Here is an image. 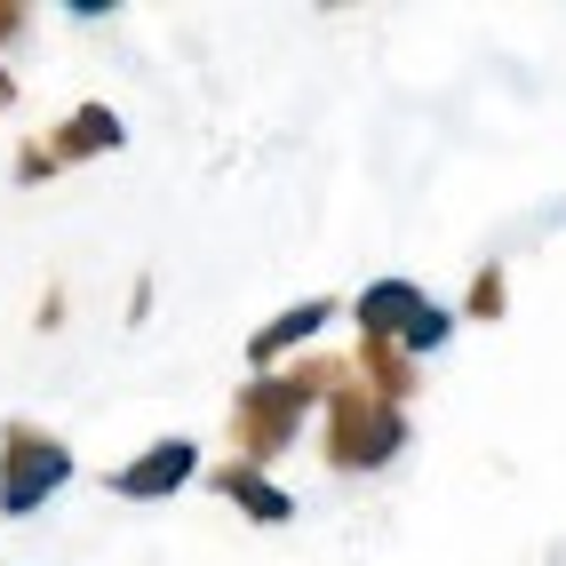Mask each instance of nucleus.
Here are the masks:
<instances>
[{
	"label": "nucleus",
	"instance_id": "1",
	"mask_svg": "<svg viewBox=\"0 0 566 566\" xmlns=\"http://www.w3.org/2000/svg\"><path fill=\"white\" fill-rule=\"evenodd\" d=\"M327 384H352L335 359H304L295 375H255V384L240 391V407H232V447L248 455V471L255 463H272L280 447L304 431V407H312V391H327Z\"/></svg>",
	"mask_w": 566,
	"mask_h": 566
},
{
	"label": "nucleus",
	"instance_id": "2",
	"mask_svg": "<svg viewBox=\"0 0 566 566\" xmlns=\"http://www.w3.org/2000/svg\"><path fill=\"white\" fill-rule=\"evenodd\" d=\"M407 447V407L375 399L367 384H335L327 399V463L335 471H384Z\"/></svg>",
	"mask_w": 566,
	"mask_h": 566
},
{
	"label": "nucleus",
	"instance_id": "3",
	"mask_svg": "<svg viewBox=\"0 0 566 566\" xmlns=\"http://www.w3.org/2000/svg\"><path fill=\"white\" fill-rule=\"evenodd\" d=\"M72 479V447L41 423H0V511L24 518Z\"/></svg>",
	"mask_w": 566,
	"mask_h": 566
},
{
	"label": "nucleus",
	"instance_id": "4",
	"mask_svg": "<svg viewBox=\"0 0 566 566\" xmlns=\"http://www.w3.org/2000/svg\"><path fill=\"white\" fill-rule=\"evenodd\" d=\"M352 312H359V327H367V344H399L407 359H415V352H439L447 327H455L439 304H423V287H415V280H375Z\"/></svg>",
	"mask_w": 566,
	"mask_h": 566
},
{
	"label": "nucleus",
	"instance_id": "5",
	"mask_svg": "<svg viewBox=\"0 0 566 566\" xmlns=\"http://www.w3.org/2000/svg\"><path fill=\"white\" fill-rule=\"evenodd\" d=\"M192 479H200V447H192V439H160V447H144L136 463L112 471V495L160 503V495H176V486H192Z\"/></svg>",
	"mask_w": 566,
	"mask_h": 566
},
{
	"label": "nucleus",
	"instance_id": "6",
	"mask_svg": "<svg viewBox=\"0 0 566 566\" xmlns=\"http://www.w3.org/2000/svg\"><path fill=\"white\" fill-rule=\"evenodd\" d=\"M120 136L128 128H120V112H112V104H81L49 144H56V160H104V153H120Z\"/></svg>",
	"mask_w": 566,
	"mask_h": 566
},
{
	"label": "nucleus",
	"instance_id": "7",
	"mask_svg": "<svg viewBox=\"0 0 566 566\" xmlns=\"http://www.w3.org/2000/svg\"><path fill=\"white\" fill-rule=\"evenodd\" d=\"M216 495H232L248 518H263V526H287L295 518V495H287V486H272V479H263V471H248V463H223L216 471Z\"/></svg>",
	"mask_w": 566,
	"mask_h": 566
},
{
	"label": "nucleus",
	"instance_id": "8",
	"mask_svg": "<svg viewBox=\"0 0 566 566\" xmlns=\"http://www.w3.org/2000/svg\"><path fill=\"white\" fill-rule=\"evenodd\" d=\"M327 319H335V304H295V312H280V319H263V327L248 335V359L272 367L280 352H295V344H304V335H319Z\"/></svg>",
	"mask_w": 566,
	"mask_h": 566
},
{
	"label": "nucleus",
	"instance_id": "9",
	"mask_svg": "<svg viewBox=\"0 0 566 566\" xmlns=\"http://www.w3.org/2000/svg\"><path fill=\"white\" fill-rule=\"evenodd\" d=\"M359 375H367V391L375 399H415V367H407V352L399 344H359Z\"/></svg>",
	"mask_w": 566,
	"mask_h": 566
},
{
	"label": "nucleus",
	"instance_id": "10",
	"mask_svg": "<svg viewBox=\"0 0 566 566\" xmlns=\"http://www.w3.org/2000/svg\"><path fill=\"white\" fill-rule=\"evenodd\" d=\"M471 312H479V319H495V312H503V272H479V287H471Z\"/></svg>",
	"mask_w": 566,
	"mask_h": 566
},
{
	"label": "nucleus",
	"instance_id": "11",
	"mask_svg": "<svg viewBox=\"0 0 566 566\" xmlns=\"http://www.w3.org/2000/svg\"><path fill=\"white\" fill-rule=\"evenodd\" d=\"M17 176H24V184H41V176H56V153H24V160H17Z\"/></svg>",
	"mask_w": 566,
	"mask_h": 566
},
{
	"label": "nucleus",
	"instance_id": "12",
	"mask_svg": "<svg viewBox=\"0 0 566 566\" xmlns=\"http://www.w3.org/2000/svg\"><path fill=\"white\" fill-rule=\"evenodd\" d=\"M17 24H24V9H9V0H0V41H9Z\"/></svg>",
	"mask_w": 566,
	"mask_h": 566
},
{
	"label": "nucleus",
	"instance_id": "13",
	"mask_svg": "<svg viewBox=\"0 0 566 566\" xmlns=\"http://www.w3.org/2000/svg\"><path fill=\"white\" fill-rule=\"evenodd\" d=\"M0 104H9V72H0Z\"/></svg>",
	"mask_w": 566,
	"mask_h": 566
}]
</instances>
